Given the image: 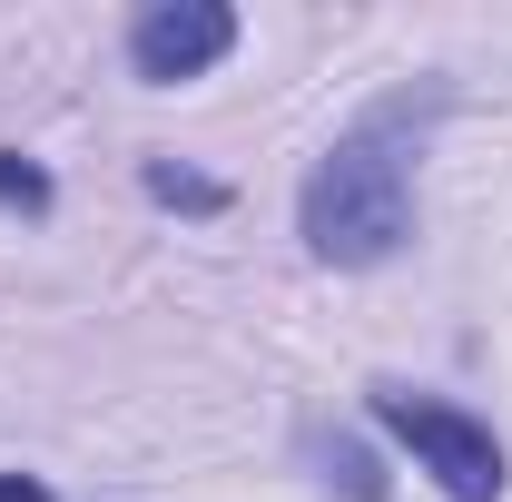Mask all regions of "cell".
<instances>
[{
	"instance_id": "6",
	"label": "cell",
	"mask_w": 512,
	"mask_h": 502,
	"mask_svg": "<svg viewBox=\"0 0 512 502\" xmlns=\"http://www.w3.org/2000/svg\"><path fill=\"white\" fill-rule=\"evenodd\" d=\"M325 483H335L345 502H384V483H394V473H384L365 443H325Z\"/></svg>"
},
{
	"instance_id": "1",
	"label": "cell",
	"mask_w": 512,
	"mask_h": 502,
	"mask_svg": "<svg viewBox=\"0 0 512 502\" xmlns=\"http://www.w3.org/2000/svg\"><path fill=\"white\" fill-rule=\"evenodd\" d=\"M453 109V79L424 69V79H394L384 99H365L355 119L335 128L296 188V237L316 266H394L414 247V168H424V138L444 128Z\"/></svg>"
},
{
	"instance_id": "5",
	"label": "cell",
	"mask_w": 512,
	"mask_h": 502,
	"mask_svg": "<svg viewBox=\"0 0 512 502\" xmlns=\"http://www.w3.org/2000/svg\"><path fill=\"white\" fill-rule=\"evenodd\" d=\"M0 207H10L20 227H50V207H60V178H50L30 148H0Z\"/></svg>"
},
{
	"instance_id": "3",
	"label": "cell",
	"mask_w": 512,
	"mask_h": 502,
	"mask_svg": "<svg viewBox=\"0 0 512 502\" xmlns=\"http://www.w3.org/2000/svg\"><path fill=\"white\" fill-rule=\"evenodd\" d=\"M128 79L138 89H188L237 50V10L227 0H138L128 10Z\"/></svg>"
},
{
	"instance_id": "7",
	"label": "cell",
	"mask_w": 512,
	"mask_h": 502,
	"mask_svg": "<svg viewBox=\"0 0 512 502\" xmlns=\"http://www.w3.org/2000/svg\"><path fill=\"white\" fill-rule=\"evenodd\" d=\"M0 502H60V493H50L40 473H0Z\"/></svg>"
},
{
	"instance_id": "2",
	"label": "cell",
	"mask_w": 512,
	"mask_h": 502,
	"mask_svg": "<svg viewBox=\"0 0 512 502\" xmlns=\"http://www.w3.org/2000/svg\"><path fill=\"white\" fill-rule=\"evenodd\" d=\"M365 414L414 453V473L434 483L444 502H503L512 493V453L483 414H463L453 394H424V384H365Z\"/></svg>"
},
{
	"instance_id": "4",
	"label": "cell",
	"mask_w": 512,
	"mask_h": 502,
	"mask_svg": "<svg viewBox=\"0 0 512 502\" xmlns=\"http://www.w3.org/2000/svg\"><path fill=\"white\" fill-rule=\"evenodd\" d=\"M138 188H148V207H178V217H227L237 207V188L207 178V168H188L178 148H148L138 158Z\"/></svg>"
}]
</instances>
